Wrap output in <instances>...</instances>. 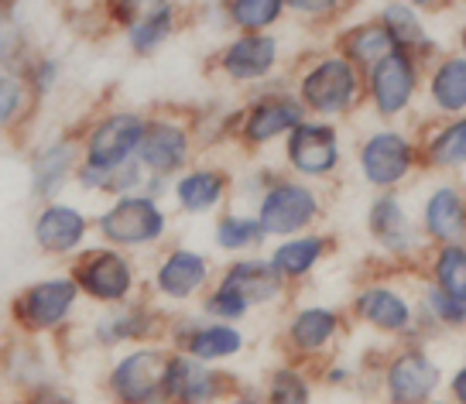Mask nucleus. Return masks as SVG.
<instances>
[{
	"mask_svg": "<svg viewBox=\"0 0 466 404\" xmlns=\"http://www.w3.org/2000/svg\"><path fill=\"white\" fill-rule=\"evenodd\" d=\"M299 96H302V103H306L309 110H316L322 116L350 114L357 106V100H360L357 62H350L347 56H326L302 76Z\"/></svg>",
	"mask_w": 466,
	"mask_h": 404,
	"instance_id": "obj_1",
	"label": "nucleus"
},
{
	"mask_svg": "<svg viewBox=\"0 0 466 404\" xmlns=\"http://www.w3.org/2000/svg\"><path fill=\"white\" fill-rule=\"evenodd\" d=\"M419 93V56L408 48H394L370 66V106L380 120L401 116Z\"/></svg>",
	"mask_w": 466,
	"mask_h": 404,
	"instance_id": "obj_2",
	"label": "nucleus"
},
{
	"mask_svg": "<svg viewBox=\"0 0 466 404\" xmlns=\"http://www.w3.org/2000/svg\"><path fill=\"white\" fill-rule=\"evenodd\" d=\"M415 161H419V147L401 130H374L360 145V172L367 186L374 188L401 186L415 172Z\"/></svg>",
	"mask_w": 466,
	"mask_h": 404,
	"instance_id": "obj_3",
	"label": "nucleus"
},
{
	"mask_svg": "<svg viewBox=\"0 0 466 404\" xmlns=\"http://www.w3.org/2000/svg\"><path fill=\"white\" fill-rule=\"evenodd\" d=\"M367 230L374 237V244L380 247V254H388L394 260L419 258V250H422V233H419L415 219L408 217L394 192H384L370 202Z\"/></svg>",
	"mask_w": 466,
	"mask_h": 404,
	"instance_id": "obj_4",
	"label": "nucleus"
},
{
	"mask_svg": "<svg viewBox=\"0 0 466 404\" xmlns=\"http://www.w3.org/2000/svg\"><path fill=\"white\" fill-rule=\"evenodd\" d=\"M100 233L124 247L151 244L165 233V213L151 196H124L100 217Z\"/></svg>",
	"mask_w": 466,
	"mask_h": 404,
	"instance_id": "obj_5",
	"label": "nucleus"
},
{
	"mask_svg": "<svg viewBox=\"0 0 466 404\" xmlns=\"http://www.w3.org/2000/svg\"><path fill=\"white\" fill-rule=\"evenodd\" d=\"M319 217V199L309 186H299V182H278L264 192L261 202V219L264 233L271 237H291V233H302Z\"/></svg>",
	"mask_w": 466,
	"mask_h": 404,
	"instance_id": "obj_6",
	"label": "nucleus"
},
{
	"mask_svg": "<svg viewBox=\"0 0 466 404\" xmlns=\"http://www.w3.org/2000/svg\"><path fill=\"white\" fill-rule=\"evenodd\" d=\"M168 360L158 349H137L131 357L114 367L110 374V388L120 401H131V404H147V401H158L165 398V374H168Z\"/></svg>",
	"mask_w": 466,
	"mask_h": 404,
	"instance_id": "obj_7",
	"label": "nucleus"
},
{
	"mask_svg": "<svg viewBox=\"0 0 466 404\" xmlns=\"http://www.w3.org/2000/svg\"><path fill=\"white\" fill-rule=\"evenodd\" d=\"M442 370L425 349H401L388 370H384V388L394 404H422L439 390Z\"/></svg>",
	"mask_w": 466,
	"mask_h": 404,
	"instance_id": "obj_8",
	"label": "nucleus"
},
{
	"mask_svg": "<svg viewBox=\"0 0 466 404\" xmlns=\"http://www.w3.org/2000/svg\"><path fill=\"white\" fill-rule=\"evenodd\" d=\"M145 120L137 114H114L106 116L100 127L89 134L86 158L93 168H120L131 155H137L141 137H145Z\"/></svg>",
	"mask_w": 466,
	"mask_h": 404,
	"instance_id": "obj_9",
	"label": "nucleus"
},
{
	"mask_svg": "<svg viewBox=\"0 0 466 404\" xmlns=\"http://www.w3.org/2000/svg\"><path fill=\"white\" fill-rule=\"evenodd\" d=\"M291 168L306 178H326L339 165V134L333 124H299L289 137Z\"/></svg>",
	"mask_w": 466,
	"mask_h": 404,
	"instance_id": "obj_10",
	"label": "nucleus"
},
{
	"mask_svg": "<svg viewBox=\"0 0 466 404\" xmlns=\"http://www.w3.org/2000/svg\"><path fill=\"white\" fill-rule=\"evenodd\" d=\"M116 21L127 28L134 52H151L172 35L175 11L168 0H116Z\"/></svg>",
	"mask_w": 466,
	"mask_h": 404,
	"instance_id": "obj_11",
	"label": "nucleus"
},
{
	"mask_svg": "<svg viewBox=\"0 0 466 404\" xmlns=\"http://www.w3.org/2000/svg\"><path fill=\"white\" fill-rule=\"evenodd\" d=\"M76 291H79L76 281L52 278V281H42V285L25 291V298L17 302V312H21V318L28 322L31 329H52V326H58L62 318L69 316Z\"/></svg>",
	"mask_w": 466,
	"mask_h": 404,
	"instance_id": "obj_12",
	"label": "nucleus"
},
{
	"mask_svg": "<svg viewBox=\"0 0 466 404\" xmlns=\"http://www.w3.org/2000/svg\"><path fill=\"white\" fill-rule=\"evenodd\" d=\"M353 312L364 318L367 326H374L384 336H398V332L411 329V302H408L401 291L388 288V285H370L357 295L353 302Z\"/></svg>",
	"mask_w": 466,
	"mask_h": 404,
	"instance_id": "obj_13",
	"label": "nucleus"
},
{
	"mask_svg": "<svg viewBox=\"0 0 466 404\" xmlns=\"http://www.w3.org/2000/svg\"><path fill=\"white\" fill-rule=\"evenodd\" d=\"M422 227L436 244L466 240V196L456 186H436L422 209Z\"/></svg>",
	"mask_w": 466,
	"mask_h": 404,
	"instance_id": "obj_14",
	"label": "nucleus"
},
{
	"mask_svg": "<svg viewBox=\"0 0 466 404\" xmlns=\"http://www.w3.org/2000/svg\"><path fill=\"white\" fill-rule=\"evenodd\" d=\"M79 288H86L93 298H100V302H120L134 285V275H131V264L114 254V250H96V254H89L83 260V268H79Z\"/></svg>",
	"mask_w": 466,
	"mask_h": 404,
	"instance_id": "obj_15",
	"label": "nucleus"
},
{
	"mask_svg": "<svg viewBox=\"0 0 466 404\" xmlns=\"http://www.w3.org/2000/svg\"><path fill=\"white\" fill-rule=\"evenodd\" d=\"M137 158L145 168H151L155 175H172L178 172L186 158H189V134L178 127V124H168V120H155L145 127V137H141V147H137Z\"/></svg>",
	"mask_w": 466,
	"mask_h": 404,
	"instance_id": "obj_16",
	"label": "nucleus"
},
{
	"mask_svg": "<svg viewBox=\"0 0 466 404\" xmlns=\"http://www.w3.org/2000/svg\"><path fill=\"white\" fill-rule=\"evenodd\" d=\"M219 394V377L206 367L199 357H172L168 360V374H165V398L175 401H213Z\"/></svg>",
	"mask_w": 466,
	"mask_h": 404,
	"instance_id": "obj_17",
	"label": "nucleus"
},
{
	"mask_svg": "<svg viewBox=\"0 0 466 404\" xmlns=\"http://www.w3.org/2000/svg\"><path fill=\"white\" fill-rule=\"evenodd\" d=\"M278 62V42L271 35H244L227 48L223 56V69L240 79V83H250V79H261L275 69Z\"/></svg>",
	"mask_w": 466,
	"mask_h": 404,
	"instance_id": "obj_18",
	"label": "nucleus"
},
{
	"mask_svg": "<svg viewBox=\"0 0 466 404\" xmlns=\"http://www.w3.org/2000/svg\"><path fill=\"white\" fill-rule=\"evenodd\" d=\"M206 275H209V264H206L203 254H192V250H175L172 258L158 268V291L165 298H189L206 285Z\"/></svg>",
	"mask_w": 466,
	"mask_h": 404,
	"instance_id": "obj_19",
	"label": "nucleus"
},
{
	"mask_svg": "<svg viewBox=\"0 0 466 404\" xmlns=\"http://www.w3.org/2000/svg\"><path fill=\"white\" fill-rule=\"evenodd\" d=\"M86 237V219L69 206H52L45 209L38 223H35V240L48 250V254H69L83 244Z\"/></svg>",
	"mask_w": 466,
	"mask_h": 404,
	"instance_id": "obj_20",
	"label": "nucleus"
},
{
	"mask_svg": "<svg viewBox=\"0 0 466 404\" xmlns=\"http://www.w3.org/2000/svg\"><path fill=\"white\" fill-rule=\"evenodd\" d=\"M302 124V106L291 100H264L244 120V137L250 145H268Z\"/></svg>",
	"mask_w": 466,
	"mask_h": 404,
	"instance_id": "obj_21",
	"label": "nucleus"
},
{
	"mask_svg": "<svg viewBox=\"0 0 466 404\" xmlns=\"http://www.w3.org/2000/svg\"><path fill=\"white\" fill-rule=\"evenodd\" d=\"M223 281H227L230 288L240 291L250 305H258V302L278 298L285 275L278 271L271 260H240V264H233L230 271H227Z\"/></svg>",
	"mask_w": 466,
	"mask_h": 404,
	"instance_id": "obj_22",
	"label": "nucleus"
},
{
	"mask_svg": "<svg viewBox=\"0 0 466 404\" xmlns=\"http://www.w3.org/2000/svg\"><path fill=\"white\" fill-rule=\"evenodd\" d=\"M429 100L439 114H466V52L442 58L432 69Z\"/></svg>",
	"mask_w": 466,
	"mask_h": 404,
	"instance_id": "obj_23",
	"label": "nucleus"
},
{
	"mask_svg": "<svg viewBox=\"0 0 466 404\" xmlns=\"http://www.w3.org/2000/svg\"><path fill=\"white\" fill-rule=\"evenodd\" d=\"M384 28L394 35V42L408 48V52H415V56H422V52H432L436 45L432 38L425 35L422 21H419V7H411L408 0H388L384 7H380V17H378Z\"/></svg>",
	"mask_w": 466,
	"mask_h": 404,
	"instance_id": "obj_24",
	"label": "nucleus"
},
{
	"mask_svg": "<svg viewBox=\"0 0 466 404\" xmlns=\"http://www.w3.org/2000/svg\"><path fill=\"white\" fill-rule=\"evenodd\" d=\"M339 332V316L333 308H322V305H312V308H302L299 316L291 318V343L302 349V353H319L322 347H329Z\"/></svg>",
	"mask_w": 466,
	"mask_h": 404,
	"instance_id": "obj_25",
	"label": "nucleus"
},
{
	"mask_svg": "<svg viewBox=\"0 0 466 404\" xmlns=\"http://www.w3.org/2000/svg\"><path fill=\"white\" fill-rule=\"evenodd\" d=\"M425 158L432 168H442V172L466 168V114L432 130V137L425 141Z\"/></svg>",
	"mask_w": 466,
	"mask_h": 404,
	"instance_id": "obj_26",
	"label": "nucleus"
},
{
	"mask_svg": "<svg viewBox=\"0 0 466 404\" xmlns=\"http://www.w3.org/2000/svg\"><path fill=\"white\" fill-rule=\"evenodd\" d=\"M398 42H394V35L380 21H370V25H360V28H353L347 35V42H343V56L350 62H357V69H370L374 62L394 52Z\"/></svg>",
	"mask_w": 466,
	"mask_h": 404,
	"instance_id": "obj_27",
	"label": "nucleus"
},
{
	"mask_svg": "<svg viewBox=\"0 0 466 404\" xmlns=\"http://www.w3.org/2000/svg\"><path fill=\"white\" fill-rule=\"evenodd\" d=\"M223 188H227V178L219 172H189L186 178H178L175 196L186 213H209L223 199Z\"/></svg>",
	"mask_w": 466,
	"mask_h": 404,
	"instance_id": "obj_28",
	"label": "nucleus"
},
{
	"mask_svg": "<svg viewBox=\"0 0 466 404\" xmlns=\"http://www.w3.org/2000/svg\"><path fill=\"white\" fill-rule=\"evenodd\" d=\"M326 247H329L326 237H299V240H289V244L278 247L271 264L285 278H302L326 258Z\"/></svg>",
	"mask_w": 466,
	"mask_h": 404,
	"instance_id": "obj_29",
	"label": "nucleus"
},
{
	"mask_svg": "<svg viewBox=\"0 0 466 404\" xmlns=\"http://www.w3.org/2000/svg\"><path fill=\"white\" fill-rule=\"evenodd\" d=\"M432 285L466 302V240L463 244H439L432 258Z\"/></svg>",
	"mask_w": 466,
	"mask_h": 404,
	"instance_id": "obj_30",
	"label": "nucleus"
},
{
	"mask_svg": "<svg viewBox=\"0 0 466 404\" xmlns=\"http://www.w3.org/2000/svg\"><path fill=\"white\" fill-rule=\"evenodd\" d=\"M244 347V336L233 329V326H206V329H192L186 339V349L199 360H227L233 353H240Z\"/></svg>",
	"mask_w": 466,
	"mask_h": 404,
	"instance_id": "obj_31",
	"label": "nucleus"
},
{
	"mask_svg": "<svg viewBox=\"0 0 466 404\" xmlns=\"http://www.w3.org/2000/svg\"><path fill=\"white\" fill-rule=\"evenodd\" d=\"M73 168V145H52L45 147L38 161H35V192L42 196H56L62 182L69 178Z\"/></svg>",
	"mask_w": 466,
	"mask_h": 404,
	"instance_id": "obj_32",
	"label": "nucleus"
},
{
	"mask_svg": "<svg viewBox=\"0 0 466 404\" xmlns=\"http://www.w3.org/2000/svg\"><path fill=\"white\" fill-rule=\"evenodd\" d=\"M285 11V0H230V21L244 31H264Z\"/></svg>",
	"mask_w": 466,
	"mask_h": 404,
	"instance_id": "obj_33",
	"label": "nucleus"
},
{
	"mask_svg": "<svg viewBox=\"0 0 466 404\" xmlns=\"http://www.w3.org/2000/svg\"><path fill=\"white\" fill-rule=\"evenodd\" d=\"M268 237L261 227V219H248V217H227L217 223V244L223 250H248V247H258Z\"/></svg>",
	"mask_w": 466,
	"mask_h": 404,
	"instance_id": "obj_34",
	"label": "nucleus"
},
{
	"mask_svg": "<svg viewBox=\"0 0 466 404\" xmlns=\"http://www.w3.org/2000/svg\"><path fill=\"white\" fill-rule=\"evenodd\" d=\"M151 326V318L145 312H137V308H124V312H114V316H106L100 322V336L103 343H120V339H141Z\"/></svg>",
	"mask_w": 466,
	"mask_h": 404,
	"instance_id": "obj_35",
	"label": "nucleus"
},
{
	"mask_svg": "<svg viewBox=\"0 0 466 404\" xmlns=\"http://www.w3.org/2000/svg\"><path fill=\"white\" fill-rule=\"evenodd\" d=\"M425 312L436 318L439 326H466V302L446 295L439 285H429L425 291Z\"/></svg>",
	"mask_w": 466,
	"mask_h": 404,
	"instance_id": "obj_36",
	"label": "nucleus"
},
{
	"mask_svg": "<svg viewBox=\"0 0 466 404\" xmlns=\"http://www.w3.org/2000/svg\"><path fill=\"white\" fill-rule=\"evenodd\" d=\"M271 401H278V404H306L309 401L306 377H299L295 370H278V374L271 377Z\"/></svg>",
	"mask_w": 466,
	"mask_h": 404,
	"instance_id": "obj_37",
	"label": "nucleus"
},
{
	"mask_svg": "<svg viewBox=\"0 0 466 404\" xmlns=\"http://www.w3.org/2000/svg\"><path fill=\"white\" fill-rule=\"evenodd\" d=\"M248 308H250L248 298H244L237 288H230L227 281H223V285L209 295V302H206V312H209V316H217V318H240Z\"/></svg>",
	"mask_w": 466,
	"mask_h": 404,
	"instance_id": "obj_38",
	"label": "nucleus"
},
{
	"mask_svg": "<svg viewBox=\"0 0 466 404\" xmlns=\"http://www.w3.org/2000/svg\"><path fill=\"white\" fill-rule=\"evenodd\" d=\"M21 110V83L15 76L0 73V120H11Z\"/></svg>",
	"mask_w": 466,
	"mask_h": 404,
	"instance_id": "obj_39",
	"label": "nucleus"
},
{
	"mask_svg": "<svg viewBox=\"0 0 466 404\" xmlns=\"http://www.w3.org/2000/svg\"><path fill=\"white\" fill-rule=\"evenodd\" d=\"M347 0H285V7H291L295 15H306V17H326L336 15Z\"/></svg>",
	"mask_w": 466,
	"mask_h": 404,
	"instance_id": "obj_40",
	"label": "nucleus"
},
{
	"mask_svg": "<svg viewBox=\"0 0 466 404\" xmlns=\"http://www.w3.org/2000/svg\"><path fill=\"white\" fill-rule=\"evenodd\" d=\"M450 390H452V401L466 404V367H460V370H456V377L450 380Z\"/></svg>",
	"mask_w": 466,
	"mask_h": 404,
	"instance_id": "obj_41",
	"label": "nucleus"
},
{
	"mask_svg": "<svg viewBox=\"0 0 466 404\" xmlns=\"http://www.w3.org/2000/svg\"><path fill=\"white\" fill-rule=\"evenodd\" d=\"M411 7H419V11H450L456 0H408Z\"/></svg>",
	"mask_w": 466,
	"mask_h": 404,
	"instance_id": "obj_42",
	"label": "nucleus"
},
{
	"mask_svg": "<svg viewBox=\"0 0 466 404\" xmlns=\"http://www.w3.org/2000/svg\"><path fill=\"white\" fill-rule=\"evenodd\" d=\"M52 79H56V62H45V69H38V86L48 89Z\"/></svg>",
	"mask_w": 466,
	"mask_h": 404,
	"instance_id": "obj_43",
	"label": "nucleus"
},
{
	"mask_svg": "<svg viewBox=\"0 0 466 404\" xmlns=\"http://www.w3.org/2000/svg\"><path fill=\"white\" fill-rule=\"evenodd\" d=\"M460 48H463V52H466V25H463V28H460Z\"/></svg>",
	"mask_w": 466,
	"mask_h": 404,
	"instance_id": "obj_44",
	"label": "nucleus"
}]
</instances>
